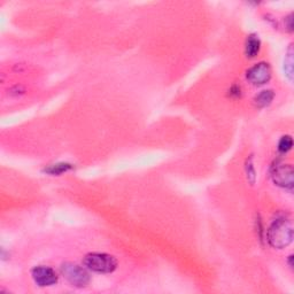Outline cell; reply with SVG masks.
Wrapping results in <instances>:
<instances>
[{"mask_svg":"<svg viewBox=\"0 0 294 294\" xmlns=\"http://www.w3.org/2000/svg\"><path fill=\"white\" fill-rule=\"evenodd\" d=\"M267 239L270 246L277 249H283L291 245L293 242L292 221L285 216L277 217L269 227Z\"/></svg>","mask_w":294,"mask_h":294,"instance_id":"6da1fadb","label":"cell"},{"mask_svg":"<svg viewBox=\"0 0 294 294\" xmlns=\"http://www.w3.org/2000/svg\"><path fill=\"white\" fill-rule=\"evenodd\" d=\"M83 264L98 274H111L117 268V260L106 253H89L84 256Z\"/></svg>","mask_w":294,"mask_h":294,"instance_id":"7a4b0ae2","label":"cell"},{"mask_svg":"<svg viewBox=\"0 0 294 294\" xmlns=\"http://www.w3.org/2000/svg\"><path fill=\"white\" fill-rule=\"evenodd\" d=\"M270 176L275 185L292 191L294 186V171L292 164L278 160L271 165Z\"/></svg>","mask_w":294,"mask_h":294,"instance_id":"3957f363","label":"cell"},{"mask_svg":"<svg viewBox=\"0 0 294 294\" xmlns=\"http://www.w3.org/2000/svg\"><path fill=\"white\" fill-rule=\"evenodd\" d=\"M61 274L75 287H85L90 283V275L85 269L73 262L62 263Z\"/></svg>","mask_w":294,"mask_h":294,"instance_id":"277c9868","label":"cell"},{"mask_svg":"<svg viewBox=\"0 0 294 294\" xmlns=\"http://www.w3.org/2000/svg\"><path fill=\"white\" fill-rule=\"evenodd\" d=\"M247 80L253 85H263L271 78V68L267 62H259L247 70Z\"/></svg>","mask_w":294,"mask_h":294,"instance_id":"5b68a950","label":"cell"},{"mask_svg":"<svg viewBox=\"0 0 294 294\" xmlns=\"http://www.w3.org/2000/svg\"><path fill=\"white\" fill-rule=\"evenodd\" d=\"M31 276L37 285L40 287L52 286L58 281V275L52 268L45 267V265H39L33 269Z\"/></svg>","mask_w":294,"mask_h":294,"instance_id":"8992f818","label":"cell"},{"mask_svg":"<svg viewBox=\"0 0 294 294\" xmlns=\"http://www.w3.org/2000/svg\"><path fill=\"white\" fill-rule=\"evenodd\" d=\"M261 49V40L256 35H249L246 40L245 53L248 58H255Z\"/></svg>","mask_w":294,"mask_h":294,"instance_id":"52a82bcc","label":"cell"},{"mask_svg":"<svg viewBox=\"0 0 294 294\" xmlns=\"http://www.w3.org/2000/svg\"><path fill=\"white\" fill-rule=\"evenodd\" d=\"M274 98H275L274 91H271V90H263V91L260 92L258 96H255L254 102L258 107L263 108L270 105Z\"/></svg>","mask_w":294,"mask_h":294,"instance_id":"ba28073f","label":"cell"},{"mask_svg":"<svg viewBox=\"0 0 294 294\" xmlns=\"http://www.w3.org/2000/svg\"><path fill=\"white\" fill-rule=\"evenodd\" d=\"M293 49H292V45L290 46L289 51H287L286 53V56H285V61H284V70H285V74L287 78H289L290 81L293 80V76H294V59H293Z\"/></svg>","mask_w":294,"mask_h":294,"instance_id":"9c48e42d","label":"cell"},{"mask_svg":"<svg viewBox=\"0 0 294 294\" xmlns=\"http://www.w3.org/2000/svg\"><path fill=\"white\" fill-rule=\"evenodd\" d=\"M70 169H73V165L69 163H56L46 168L45 173H48L49 175H61L69 171Z\"/></svg>","mask_w":294,"mask_h":294,"instance_id":"30bf717a","label":"cell"},{"mask_svg":"<svg viewBox=\"0 0 294 294\" xmlns=\"http://www.w3.org/2000/svg\"><path fill=\"white\" fill-rule=\"evenodd\" d=\"M292 146H293L292 137H291V136H283L280 138L279 143H278V151L285 154V153L291 151Z\"/></svg>","mask_w":294,"mask_h":294,"instance_id":"8fae6325","label":"cell"},{"mask_svg":"<svg viewBox=\"0 0 294 294\" xmlns=\"http://www.w3.org/2000/svg\"><path fill=\"white\" fill-rule=\"evenodd\" d=\"M246 173H247V178L252 184L255 183V170H254V165H253V161L252 158L247 159V163H246Z\"/></svg>","mask_w":294,"mask_h":294,"instance_id":"7c38bea8","label":"cell"},{"mask_svg":"<svg viewBox=\"0 0 294 294\" xmlns=\"http://www.w3.org/2000/svg\"><path fill=\"white\" fill-rule=\"evenodd\" d=\"M285 21L287 23V29H289V31H292L293 30V14H290L289 16L285 18Z\"/></svg>","mask_w":294,"mask_h":294,"instance_id":"4fadbf2b","label":"cell"}]
</instances>
